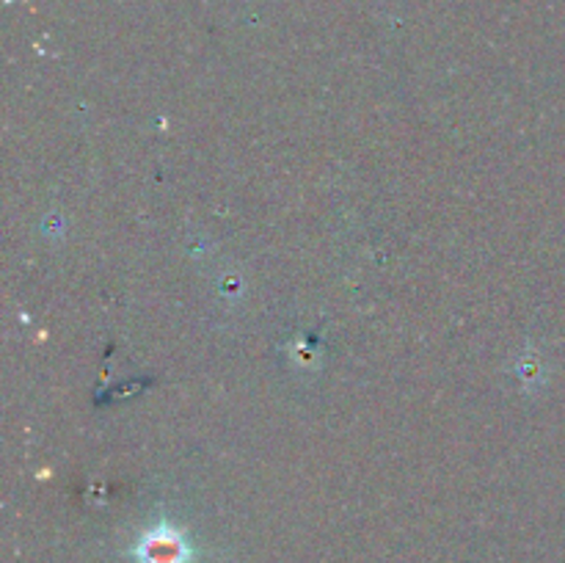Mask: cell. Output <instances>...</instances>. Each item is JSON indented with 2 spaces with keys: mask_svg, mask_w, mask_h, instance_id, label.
Segmentation results:
<instances>
[{
  "mask_svg": "<svg viewBox=\"0 0 565 563\" xmlns=\"http://www.w3.org/2000/svg\"><path fill=\"white\" fill-rule=\"evenodd\" d=\"M138 555L143 563H185L188 550L182 544L180 535L171 528H160L154 533H149L143 539V544L138 546Z\"/></svg>",
  "mask_w": 565,
  "mask_h": 563,
  "instance_id": "obj_1",
  "label": "cell"
}]
</instances>
